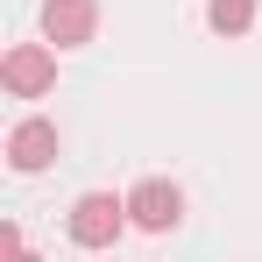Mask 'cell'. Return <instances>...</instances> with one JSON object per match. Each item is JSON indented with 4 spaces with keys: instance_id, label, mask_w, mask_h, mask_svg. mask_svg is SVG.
I'll list each match as a JSON object with an SVG mask.
<instances>
[{
    "instance_id": "6da1fadb",
    "label": "cell",
    "mask_w": 262,
    "mask_h": 262,
    "mask_svg": "<svg viewBox=\"0 0 262 262\" xmlns=\"http://www.w3.org/2000/svg\"><path fill=\"white\" fill-rule=\"evenodd\" d=\"M71 241L78 248H114V234L128 227V199H114V191H85L78 206H71Z\"/></svg>"
},
{
    "instance_id": "7a4b0ae2",
    "label": "cell",
    "mask_w": 262,
    "mask_h": 262,
    "mask_svg": "<svg viewBox=\"0 0 262 262\" xmlns=\"http://www.w3.org/2000/svg\"><path fill=\"white\" fill-rule=\"evenodd\" d=\"M0 78H7L14 99H43V92L57 85V50L50 43H14L0 57Z\"/></svg>"
},
{
    "instance_id": "3957f363",
    "label": "cell",
    "mask_w": 262,
    "mask_h": 262,
    "mask_svg": "<svg viewBox=\"0 0 262 262\" xmlns=\"http://www.w3.org/2000/svg\"><path fill=\"white\" fill-rule=\"evenodd\" d=\"M128 220L142 227V234H170L177 220H184V191L163 184V177H142V184L128 191Z\"/></svg>"
},
{
    "instance_id": "277c9868",
    "label": "cell",
    "mask_w": 262,
    "mask_h": 262,
    "mask_svg": "<svg viewBox=\"0 0 262 262\" xmlns=\"http://www.w3.org/2000/svg\"><path fill=\"white\" fill-rule=\"evenodd\" d=\"M92 29H99V7H92V0H43V43L50 50L92 43Z\"/></svg>"
},
{
    "instance_id": "5b68a950",
    "label": "cell",
    "mask_w": 262,
    "mask_h": 262,
    "mask_svg": "<svg viewBox=\"0 0 262 262\" xmlns=\"http://www.w3.org/2000/svg\"><path fill=\"white\" fill-rule=\"evenodd\" d=\"M7 163L21 177L50 170V163H57V121H21V128L7 135Z\"/></svg>"
},
{
    "instance_id": "8992f818",
    "label": "cell",
    "mask_w": 262,
    "mask_h": 262,
    "mask_svg": "<svg viewBox=\"0 0 262 262\" xmlns=\"http://www.w3.org/2000/svg\"><path fill=\"white\" fill-rule=\"evenodd\" d=\"M206 21H213L220 36H241L255 21V0H206Z\"/></svg>"
},
{
    "instance_id": "52a82bcc",
    "label": "cell",
    "mask_w": 262,
    "mask_h": 262,
    "mask_svg": "<svg viewBox=\"0 0 262 262\" xmlns=\"http://www.w3.org/2000/svg\"><path fill=\"white\" fill-rule=\"evenodd\" d=\"M7 262H36V255H29V248H14V255H7Z\"/></svg>"
}]
</instances>
